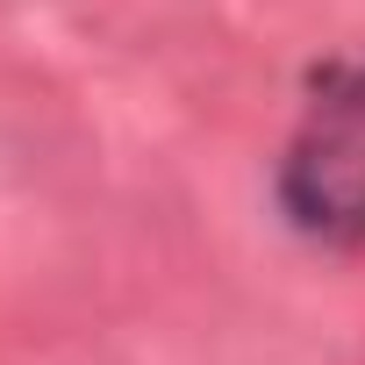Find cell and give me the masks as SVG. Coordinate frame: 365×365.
Instances as JSON below:
<instances>
[{"label": "cell", "instance_id": "6da1fadb", "mask_svg": "<svg viewBox=\"0 0 365 365\" xmlns=\"http://www.w3.org/2000/svg\"><path fill=\"white\" fill-rule=\"evenodd\" d=\"M272 194L308 244L365 251V58H329L308 72Z\"/></svg>", "mask_w": 365, "mask_h": 365}]
</instances>
